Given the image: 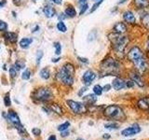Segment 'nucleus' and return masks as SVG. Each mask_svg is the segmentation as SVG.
I'll use <instances>...</instances> for the list:
<instances>
[{"mask_svg": "<svg viewBox=\"0 0 149 140\" xmlns=\"http://www.w3.org/2000/svg\"><path fill=\"white\" fill-rule=\"evenodd\" d=\"M74 66L72 64L66 63L58 71L57 75H56V78L60 82L64 84V85L71 86L74 83Z\"/></svg>", "mask_w": 149, "mask_h": 140, "instance_id": "nucleus-1", "label": "nucleus"}, {"mask_svg": "<svg viewBox=\"0 0 149 140\" xmlns=\"http://www.w3.org/2000/svg\"><path fill=\"white\" fill-rule=\"evenodd\" d=\"M100 66L102 76H116L120 70L119 63L111 57L102 61Z\"/></svg>", "mask_w": 149, "mask_h": 140, "instance_id": "nucleus-2", "label": "nucleus"}, {"mask_svg": "<svg viewBox=\"0 0 149 140\" xmlns=\"http://www.w3.org/2000/svg\"><path fill=\"white\" fill-rule=\"evenodd\" d=\"M109 39L111 41L114 50H116V52H118V53H123V51L125 50L126 47H127L129 43L128 36L116 34V33L109 35Z\"/></svg>", "mask_w": 149, "mask_h": 140, "instance_id": "nucleus-3", "label": "nucleus"}, {"mask_svg": "<svg viewBox=\"0 0 149 140\" xmlns=\"http://www.w3.org/2000/svg\"><path fill=\"white\" fill-rule=\"evenodd\" d=\"M52 92L49 88L47 87H40L36 89L32 94L33 99L38 102H48L52 98Z\"/></svg>", "mask_w": 149, "mask_h": 140, "instance_id": "nucleus-4", "label": "nucleus"}, {"mask_svg": "<svg viewBox=\"0 0 149 140\" xmlns=\"http://www.w3.org/2000/svg\"><path fill=\"white\" fill-rule=\"evenodd\" d=\"M8 119L9 120V121L15 126V128L20 132L21 134H26V131L24 129V127L22 126V124L21 123L20 118H19L18 114L16 113L15 111L10 110L8 112Z\"/></svg>", "mask_w": 149, "mask_h": 140, "instance_id": "nucleus-5", "label": "nucleus"}, {"mask_svg": "<svg viewBox=\"0 0 149 140\" xmlns=\"http://www.w3.org/2000/svg\"><path fill=\"white\" fill-rule=\"evenodd\" d=\"M66 104L70 107V109L76 114H82V113H85L87 111L86 106L82 104V103H79L74 100H67Z\"/></svg>", "mask_w": 149, "mask_h": 140, "instance_id": "nucleus-6", "label": "nucleus"}, {"mask_svg": "<svg viewBox=\"0 0 149 140\" xmlns=\"http://www.w3.org/2000/svg\"><path fill=\"white\" fill-rule=\"evenodd\" d=\"M128 57L133 63L136 60H139V59L143 58V53L142 50L140 49L139 47L134 46V47H132V48L130 50L129 53H128Z\"/></svg>", "mask_w": 149, "mask_h": 140, "instance_id": "nucleus-7", "label": "nucleus"}, {"mask_svg": "<svg viewBox=\"0 0 149 140\" xmlns=\"http://www.w3.org/2000/svg\"><path fill=\"white\" fill-rule=\"evenodd\" d=\"M121 112H122V110H121L119 106L113 105V106H107L104 109V113L106 117H108V118H116V117H118L121 114Z\"/></svg>", "mask_w": 149, "mask_h": 140, "instance_id": "nucleus-8", "label": "nucleus"}, {"mask_svg": "<svg viewBox=\"0 0 149 140\" xmlns=\"http://www.w3.org/2000/svg\"><path fill=\"white\" fill-rule=\"evenodd\" d=\"M133 64L140 73H146L149 68L148 63L146 62V60L144 59V57L139 59V60H136L135 62H133Z\"/></svg>", "mask_w": 149, "mask_h": 140, "instance_id": "nucleus-9", "label": "nucleus"}, {"mask_svg": "<svg viewBox=\"0 0 149 140\" xmlns=\"http://www.w3.org/2000/svg\"><path fill=\"white\" fill-rule=\"evenodd\" d=\"M140 132H141V128H140V126L138 124L135 123L132 126H130V127H128L121 131V134L123 136H130V135H134Z\"/></svg>", "mask_w": 149, "mask_h": 140, "instance_id": "nucleus-10", "label": "nucleus"}, {"mask_svg": "<svg viewBox=\"0 0 149 140\" xmlns=\"http://www.w3.org/2000/svg\"><path fill=\"white\" fill-rule=\"evenodd\" d=\"M95 78H96V74L93 72L92 70H87V71L83 74V77H82L83 82L86 86L91 85V82L94 80Z\"/></svg>", "mask_w": 149, "mask_h": 140, "instance_id": "nucleus-11", "label": "nucleus"}, {"mask_svg": "<svg viewBox=\"0 0 149 140\" xmlns=\"http://www.w3.org/2000/svg\"><path fill=\"white\" fill-rule=\"evenodd\" d=\"M127 30H128L127 25H126L124 22H116L113 27V32L116 33V34H119V35L124 34V33L127 32Z\"/></svg>", "mask_w": 149, "mask_h": 140, "instance_id": "nucleus-12", "label": "nucleus"}, {"mask_svg": "<svg viewBox=\"0 0 149 140\" xmlns=\"http://www.w3.org/2000/svg\"><path fill=\"white\" fill-rule=\"evenodd\" d=\"M43 13L47 18H53L56 15V9L50 5H46L43 8Z\"/></svg>", "mask_w": 149, "mask_h": 140, "instance_id": "nucleus-13", "label": "nucleus"}, {"mask_svg": "<svg viewBox=\"0 0 149 140\" xmlns=\"http://www.w3.org/2000/svg\"><path fill=\"white\" fill-rule=\"evenodd\" d=\"M123 19H124V21L128 23H135V22H136L135 15L133 14V12L130 10H127L123 13Z\"/></svg>", "mask_w": 149, "mask_h": 140, "instance_id": "nucleus-14", "label": "nucleus"}, {"mask_svg": "<svg viewBox=\"0 0 149 140\" xmlns=\"http://www.w3.org/2000/svg\"><path fill=\"white\" fill-rule=\"evenodd\" d=\"M4 37H5V39L9 42V43H12V44H15L18 41V35L14 32H6L4 35Z\"/></svg>", "mask_w": 149, "mask_h": 140, "instance_id": "nucleus-15", "label": "nucleus"}, {"mask_svg": "<svg viewBox=\"0 0 149 140\" xmlns=\"http://www.w3.org/2000/svg\"><path fill=\"white\" fill-rule=\"evenodd\" d=\"M112 86L116 91H119V90H122V89L126 86V83L124 80H122L121 78H116L114 80H113V83H112Z\"/></svg>", "mask_w": 149, "mask_h": 140, "instance_id": "nucleus-16", "label": "nucleus"}, {"mask_svg": "<svg viewBox=\"0 0 149 140\" xmlns=\"http://www.w3.org/2000/svg\"><path fill=\"white\" fill-rule=\"evenodd\" d=\"M130 77H132V80H133L134 83H136L139 87H143L144 86V82H143V78H142L141 76H140L139 73L132 72V74H130Z\"/></svg>", "mask_w": 149, "mask_h": 140, "instance_id": "nucleus-17", "label": "nucleus"}, {"mask_svg": "<svg viewBox=\"0 0 149 140\" xmlns=\"http://www.w3.org/2000/svg\"><path fill=\"white\" fill-rule=\"evenodd\" d=\"M134 6L138 9H143L149 7V0H133Z\"/></svg>", "mask_w": 149, "mask_h": 140, "instance_id": "nucleus-18", "label": "nucleus"}, {"mask_svg": "<svg viewBox=\"0 0 149 140\" xmlns=\"http://www.w3.org/2000/svg\"><path fill=\"white\" fill-rule=\"evenodd\" d=\"M33 41H34V39L32 37H23L20 40V47L22 49H28L33 43Z\"/></svg>", "mask_w": 149, "mask_h": 140, "instance_id": "nucleus-19", "label": "nucleus"}, {"mask_svg": "<svg viewBox=\"0 0 149 140\" xmlns=\"http://www.w3.org/2000/svg\"><path fill=\"white\" fill-rule=\"evenodd\" d=\"M64 13H65V15H66L67 18H74L77 16V10L72 5H69V6L65 8Z\"/></svg>", "mask_w": 149, "mask_h": 140, "instance_id": "nucleus-20", "label": "nucleus"}, {"mask_svg": "<svg viewBox=\"0 0 149 140\" xmlns=\"http://www.w3.org/2000/svg\"><path fill=\"white\" fill-rule=\"evenodd\" d=\"M138 107L143 110H149V98H143L139 100Z\"/></svg>", "mask_w": 149, "mask_h": 140, "instance_id": "nucleus-21", "label": "nucleus"}, {"mask_svg": "<svg viewBox=\"0 0 149 140\" xmlns=\"http://www.w3.org/2000/svg\"><path fill=\"white\" fill-rule=\"evenodd\" d=\"M83 100L88 105H93L97 101V97H96V95L94 94V93H93V94H88L86 96H84Z\"/></svg>", "mask_w": 149, "mask_h": 140, "instance_id": "nucleus-22", "label": "nucleus"}, {"mask_svg": "<svg viewBox=\"0 0 149 140\" xmlns=\"http://www.w3.org/2000/svg\"><path fill=\"white\" fill-rule=\"evenodd\" d=\"M141 22L144 25V27H146L147 29H149V13L148 12H143L142 13Z\"/></svg>", "mask_w": 149, "mask_h": 140, "instance_id": "nucleus-23", "label": "nucleus"}, {"mask_svg": "<svg viewBox=\"0 0 149 140\" xmlns=\"http://www.w3.org/2000/svg\"><path fill=\"white\" fill-rule=\"evenodd\" d=\"M39 76L41 78L43 79H49L50 77V71L48 67H45V68H42L39 72Z\"/></svg>", "mask_w": 149, "mask_h": 140, "instance_id": "nucleus-24", "label": "nucleus"}, {"mask_svg": "<svg viewBox=\"0 0 149 140\" xmlns=\"http://www.w3.org/2000/svg\"><path fill=\"white\" fill-rule=\"evenodd\" d=\"M56 27H57L58 31L62 32V33H65L67 31V26L65 25V23L63 22V21H59V22L57 23Z\"/></svg>", "mask_w": 149, "mask_h": 140, "instance_id": "nucleus-25", "label": "nucleus"}, {"mask_svg": "<svg viewBox=\"0 0 149 140\" xmlns=\"http://www.w3.org/2000/svg\"><path fill=\"white\" fill-rule=\"evenodd\" d=\"M53 47L55 49V54L56 55H60L62 53V45H61L60 42H54Z\"/></svg>", "mask_w": 149, "mask_h": 140, "instance_id": "nucleus-26", "label": "nucleus"}, {"mask_svg": "<svg viewBox=\"0 0 149 140\" xmlns=\"http://www.w3.org/2000/svg\"><path fill=\"white\" fill-rule=\"evenodd\" d=\"M102 92H104V90H102V87L100 86V85H95L94 87H93V93H94L95 95L99 96V95H102Z\"/></svg>", "mask_w": 149, "mask_h": 140, "instance_id": "nucleus-27", "label": "nucleus"}, {"mask_svg": "<svg viewBox=\"0 0 149 140\" xmlns=\"http://www.w3.org/2000/svg\"><path fill=\"white\" fill-rule=\"evenodd\" d=\"M24 66H25L24 62H22V61H20V60H18L15 63V64H14V67H15V69L17 70V71H19V70H21L22 68H24Z\"/></svg>", "mask_w": 149, "mask_h": 140, "instance_id": "nucleus-28", "label": "nucleus"}, {"mask_svg": "<svg viewBox=\"0 0 149 140\" xmlns=\"http://www.w3.org/2000/svg\"><path fill=\"white\" fill-rule=\"evenodd\" d=\"M30 77H31V71L29 69H25L22 74V78L24 79V80H28V79L30 78Z\"/></svg>", "mask_w": 149, "mask_h": 140, "instance_id": "nucleus-29", "label": "nucleus"}, {"mask_svg": "<svg viewBox=\"0 0 149 140\" xmlns=\"http://www.w3.org/2000/svg\"><path fill=\"white\" fill-rule=\"evenodd\" d=\"M104 2V0H99V1H96L94 4H93V6H92V8H91V10H90V13H92V12H94L96 9L99 8L101 5H102V3Z\"/></svg>", "mask_w": 149, "mask_h": 140, "instance_id": "nucleus-30", "label": "nucleus"}, {"mask_svg": "<svg viewBox=\"0 0 149 140\" xmlns=\"http://www.w3.org/2000/svg\"><path fill=\"white\" fill-rule=\"evenodd\" d=\"M8 27V25L6 22L0 20V32H7Z\"/></svg>", "mask_w": 149, "mask_h": 140, "instance_id": "nucleus-31", "label": "nucleus"}, {"mask_svg": "<svg viewBox=\"0 0 149 140\" xmlns=\"http://www.w3.org/2000/svg\"><path fill=\"white\" fill-rule=\"evenodd\" d=\"M70 126V123H68V121H65L64 123L61 124L59 127H58V130L60 131V132H63V131H66Z\"/></svg>", "mask_w": 149, "mask_h": 140, "instance_id": "nucleus-32", "label": "nucleus"}, {"mask_svg": "<svg viewBox=\"0 0 149 140\" xmlns=\"http://www.w3.org/2000/svg\"><path fill=\"white\" fill-rule=\"evenodd\" d=\"M50 108L52 109L54 112H56V113H58V114H62L63 112H62V108L58 106V105H56V104H53L52 106H50Z\"/></svg>", "mask_w": 149, "mask_h": 140, "instance_id": "nucleus-33", "label": "nucleus"}, {"mask_svg": "<svg viewBox=\"0 0 149 140\" xmlns=\"http://www.w3.org/2000/svg\"><path fill=\"white\" fill-rule=\"evenodd\" d=\"M4 104L6 106H9L11 105V100H10V97H9V93H7L6 96L4 97Z\"/></svg>", "mask_w": 149, "mask_h": 140, "instance_id": "nucleus-34", "label": "nucleus"}, {"mask_svg": "<svg viewBox=\"0 0 149 140\" xmlns=\"http://www.w3.org/2000/svg\"><path fill=\"white\" fill-rule=\"evenodd\" d=\"M8 72H9V75H10L11 78H15L17 76V70L15 69V67L14 66H11L10 68L8 69Z\"/></svg>", "mask_w": 149, "mask_h": 140, "instance_id": "nucleus-35", "label": "nucleus"}, {"mask_svg": "<svg viewBox=\"0 0 149 140\" xmlns=\"http://www.w3.org/2000/svg\"><path fill=\"white\" fill-rule=\"evenodd\" d=\"M88 3L85 4V5H83V6H80V11H79V15H83V14L88 10Z\"/></svg>", "mask_w": 149, "mask_h": 140, "instance_id": "nucleus-36", "label": "nucleus"}, {"mask_svg": "<svg viewBox=\"0 0 149 140\" xmlns=\"http://www.w3.org/2000/svg\"><path fill=\"white\" fill-rule=\"evenodd\" d=\"M42 57H43V51L39 50L38 52H37V55H36V64H40Z\"/></svg>", "mask_w": 149, "mask_h": 140, "instance_id": "nucleus-37", "label": "nucleus"}, {"mask_svg": "<svg viewBox=\"0 0 149 140\" xmlns=\"http://www.w3.org/2000/svg\"><path fill=\"white\" fill-rule=\"evenodd\" d=\"M105 126V128L106 129H118V124H116V123H108V124H105L104 125Z\"/></svg>", "mask_w": 149, "mask_h": 140, "instance_id": "nucleus-38", "label": "nucleus"}, {"mask_svg": "<svg viewBox=\"0 0 149 140\" xmlns=\"http://www.w3.org/2000/svg\"><path fill=\"white\" fill-rule=\"evenodd\" d=\"M32 133L34 134L36 136H38V135H40V134H41V131L39 128H34L32 130Z\"/></svg>", "mask_w": 149, "mask_h": 140, "instance_id": "nucleus-39", "label": "nucleus"}, {"mask_svg": "<svg viewBox=\"0 0 149 140\" xmlns=\"http://www.w3.org/2000/svg\"><path fill=\"white\" fill-rule=\"evenodd\" d=\"M125 83H126V86H127L128 88H132L134 86V81L132 80V79H130V80L126 81Z\"/></svg>", "mask_w": 149, "mask_h": 140, "instance_id": "nucleus-40", "label": "nucleus"}, {"mask_svg": "<svg viewBox=\"0 0 149 140\" xmlns=\"http://www.w3.org/2000/svg\"><path fill=\"white\" fill-rule=\"evenodd\" d=\"M79 62H81L83 64H88V60L87 58H83V57H77Z\"/></svg>", "mask_w": 149, "mask_h": 140, "instance_id": "nucleus-41", "label": "nucleus"}, {"mask_svg": "<svg viewBox=\"0 0 149 140\" xmlns=\"http://www.w3.org/2000/svg\"><path fill=\"white\" fill-rule=\"evenodd\" d=\"M87 90H88V88H87V87H83V88H81V90L78 92V95H79V96H82V95H83V93L85 92Z\"/></svg>", "mask_w": 149, "mask_h": 140, "instance_id": "nucleus-42", "label": "nucleus"}, {"mask_svg": "<svg viewBox=\"0 0 149 140\" xmlns=\"http://www.w3.org/2000/svg\"><path fill=\"white\" fill-rule=\"evenodd\" d=\"M67 17H66V15H65V13H61L60 15L58 16V19L60 21H63L64 19H66Z\"/></svg>", "mask_w": 149, "mask_h": 140, "instance_id": "nucleus-43", "label": "nucleus"}, {"mask_svg": "<svg viewBox=\"0 0 149 140\" xmlns=\"http://www.w3.org/2000/svg\"><path fill=\"white\" fill-rule=\"evenodd\" d=\"M110 89H111V85H110V84H106V85H104V87H102V90L105 91V92H108Z\"/></svg>", "mask_w": 149, "mask_h": 140, "instance_id": "nucleus-44", "label": "nucleus"}, {"mask_svg": "<svg viewBox=\"0 0 149 140\" xmlns=\"http://www.w3.org/2000/svg\"><path fill=\"white\" fill-rule=\"evenodd\" d=\"M51 2L56 4V5H62L63 4V0H50Z\"/></svg>", "mask_w": 149, "mask_h": 140, "instance_id": "nucleus-45", "label": "nucleus"}, {"mask_svg": "<svg viewBox=\"0 0 149 140\" xmlns=\"http://www.w3.org/2000/svg\"><path fill=\"white\" fill-rule=\"evenodd\" d=\"M77 3L80 5V6H83V5L87 4V0H77Z\"/></svg>", "mask_w": 149, "mask_h": 140, "instance_id": "nucleus-46", "label": "nucleus"}, {"mask_svg": "<svg viewBox=\"0 0 149 140\" xmlns=\"http://www.w3.org/2000/svg\"><path fill=\"white\" fill-rule=\"evenodd\" d=\"M6 3H7L6 0H0V8H2L6 5Z\"/></svg>", "mask_w": 149, "mask_h": 140, "instance_id": "nucleus-47", "label": "nucleus"}, {"mask_svg": "<svg viewBox=\"0 0 149 140\" xmlns=\"http://www.w3.org/2000/svg\"><path fill=\"white\" fill-rule=\"evenodd\" d=\"M60 60H61V57H58V58H52V59H51V62H52V63H58Z\"/></svg>", "mask_w": 149, "mask_h": 140, "instance_id": "nucleus-48", "label": "nucleus"}, {"mask_svg": "<svg viewBox=\"0 0 149 140\" xmlns=\"http://www.w3.org/2000/svg\"><path fill=\"white\" fill-rule=\"evenodd\" d=\"M68 134H69V132H67V131H65V132H64V131H63V132H62V134H61V135H62L63 137H65V136H67Z\"/></svg>", "mask_w": 149, "mask_h": 140, "instance_id": "nucleus-49", "label": "nucleus"}, {"mask_svg": "<svg viewBox=\"0 0 149 140\" xmlns=\"http://www.w3.org/2000/svg\"><path fill=\"white\" fill-rule=\"evenodd\" d=\"M48 140H57V137L55 135H50V136L48 138Z\"/></svg>", "mask_w": 149, "mask_h": 140, "instance_id": "nucleus-50", "label": "nucleus"}, {"mask_svg": "<svg viewBox=\"0 0 149 140\" xmlns=\"http://www.w3.org/2000/svg\"><path fill=\"white\" fill-rule=\"evenodd\" d=\"M111 136H110V134H104V139H109Z\"/></svg>", "mask_w": 149, "mask_h": 140, "instance_id": "nucleus-51", "label": "nucleus"}, {"mask_svg": "<svg viewBox=\"0 0 149 140\" xmlns=\"http://www.w3.org/2000/svg\"><path fill=\"white\" fill-rule=\"evenodd\" d=\"M38 29H39V26H38V25H36V28H35V30H33L32 32H33V33H35V32H36V31H38Z\"/></svg>", "mask_w": 149, "mask_h": 140, "instance_id": "nucleus-52", "label": "nucleus"}, {"mask_svg": "<svg viewBox=\"0 0 149 140\" xmlns=\"http://www.w3.org/2000/svg\"><path fill=\"white\" fill-rule=\"evenodd\" d=\"M146 47H147V50H149V37L147 38V41H146Z\"/></svg>", "mask_w": 149, "mask_h": 140, "instance_id": "nucleus-53", "label": "nucleus"}, {"mask_svg": "<svg viewBox=\"0 0 149 140\" xmlns=\"http://www.w3.org/2000/svg\"><path fill=\"white\" fill-rule=\"evenodd\" d=\"M77 140H84V139H83V138H77Z\"/></svg>", "mask_w": 149, "mask_h": 140, "instance_id": "nucleus-54", "label": "nucleus"}, {"mask_svg": "<svg viewBox=\"0 0 149 140\" xmlns=\"http://www.w3.org/2000/svg\"><path fill=\"white\" fill-rule=\"evenodd\" d=\"M96 1H99V0H94V2H96Z\"/></svg>", "mask_w": 149, "mask_h": 140, "instance_id": "nucleus-55", "label": "nucleus"}, {"mask_svg": "<svg viewBox=\"0 0 149 140\" xmlns=\"http://www.w3.org/2000/svg\"><path fill=\"white\" fill-rule=\"evenodd\" d=\"M22 140H23V139H22Z\"/></svg>", "mask_w": 149, "mask_h": 140, "instance_id": "nucleus-56", "label": "nucleus"}]
</instances>
